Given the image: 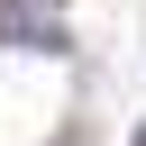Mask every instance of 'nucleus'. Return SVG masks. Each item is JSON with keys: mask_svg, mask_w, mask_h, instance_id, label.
<instances>
[{"mask_svg": "<svg viewBox=\"0 0 146 146\" xmlns=\"http://www.w3.org/2000/svg\"><path fill=\"white\" fill-rule=\"evenodd\" d=\"M0 46H36V55H64V27L46 0H0Z\"/></svg>", "mask_w": 146, "mask_h": 146, "instance_id": "1", "label": "nucleus"}, {"mask_svg": "<svg viewBox=\"0 0 146 146\" xmlns=\"http://www.w3.org/2000/svg\"><path fill=\"white\" fill-rule=\"evenodd\" d=\"M46 9H55V0H46Z\"/></svg>", "mask_w": 146, "mask_h": 146, "instance_id": "2", "label": "nucleus"}]
</instances>
